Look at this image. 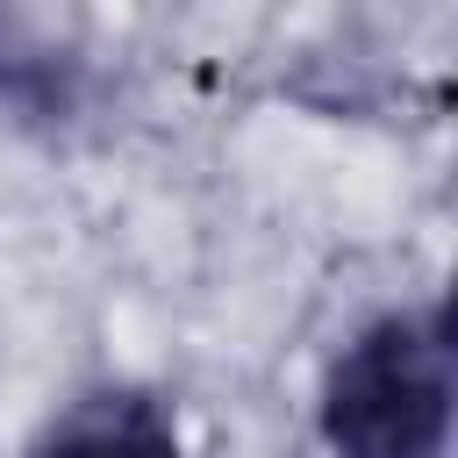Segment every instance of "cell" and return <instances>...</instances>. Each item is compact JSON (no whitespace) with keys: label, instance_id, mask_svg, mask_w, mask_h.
Returning <instances> with one entry per match:
<instances>
[{"label":"cell","instance_id":"6da1fadb","mask_svg":"<svg viewBox=\"0 0 458 458\" xmlns=\"http://www.w3.org/2000/svg\"><path fill=\"white\" fill-rule=\"evenodd\" d=\"M329 458H451L458 437V344L451 308L415 301L358 322L315 386Z\"/></svg>","mask_w":458,"mask_h":458},{"label":"cell","instance_id":"7a4b0ae2","mask_svg":"<svg viewBox=\"0 0 458 458\" xmlns=\"http://www.w3.org/2000/svg\"><path fill=\"white\" fill-rule=\"evenodd\" d=\"M29 458H186V444H179V422L157 394L100 386V394H79L29 444Z\"/></svg>","mask_w":458,"mask_h":458}]
</instances>
